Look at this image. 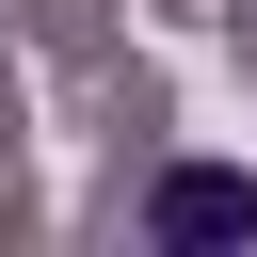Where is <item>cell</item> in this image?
<instances>
[{
    "instance_id": "obj_1",
    "label": "cell",
    "mask_w": 257,
    "mask_h": 257,
    "mask_svg": "<svg viewBox=\"0 0 257 257\" xmlns=\"http://www.w3.org/2000/svg\"><path fill=\"white\" fill-rule=\"evenodd\" d=\"M257 225V177H177L161 193V241H241Z\"/></svg>"
}]
</instances>
